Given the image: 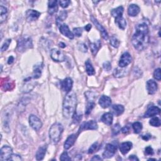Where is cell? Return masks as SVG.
I'll use <instances>...</instances> for the list:
<instances>
[{
	"instance_id": "1",
	"label": "cell",
	"mask_w": 161,
	"mask_h": 161,
	"mask_svg": "<svg viewBox=\"0 0 161 161\" xmlns=\"http://www.w3.org/2000/svg\"><path fill=\"white\" fill-rule=\"evenodd\" d=\"M135 30V33L132 38V44L137 50H143L149 43L148 26L145 23H139L136 25Z\"/></svg>"
},
{
	"instance_id": "2",
	"label": "cell",
	"mask_w": 161,
	"mask_h": 161,
	"mask_svg": "<svg viewBox=\"0 0 161 161\" xmlns=\"http://www.w3.org/2000/svg\"><path fill=\"white\" fill-rule=\"evenodd\" d=\"M77 97L74 93H69L64 98L62 105V113L64 117L70 118L75 114L77 105Z\"/></svg>"
},
{
	"instance_id": "3",
	"label": "cell",
	"mask_w": 161,
	"mask_h": 161,
	"mask_svg": "<svg viewBox=\"0 0 161 161\" xmlns=\"http://www.w3.org/2000/svg\"><path fill=\"white\" fill-rule=\"evenodd\" d=\"M63 126L60 123H56L50 127L49 130V137L53 144H57L61 139L63 132Z\"/></svg>"
},
{
	"instance_id": "4",
	"label": "cell",
	"mask_w": 161,
	"mask_h": 161,
	"mask_svg": "<svg viewBox=\"0 0 161 161\" xmlns=\"http://www.w3.org/2000/svg\"><path fill=\"white\" fill-rule=\"evenodd\" d=\"M32 40L30 37H22L18 40L16 49L19 52H24L28 49H32Z\"/></svg>"
},
{
	"instance_id": "5",
	"label": "cell",
	"mask_w": 161,
	"mask_h": 161,
	"mask_svg": "<svg viewBox=\"0 0 161 161\" xmlns=\"http://www.w3.org/2000/svg\"><path fill=\"white\" fill-rule=\"evenodd\" d=\"M11 108L4 109L2 113V122H3V127L4 130L8 132L10 131V122L11 120Z\"/></svg>"
},
{
	"instance_id": "6",
	"label": "cell",
	"mask_w": 161,
	"mask_h": 161,
	"mask_svg": "<svg viewBox=\"0 0 161 161\" xmlns=\"http://www.w3.org/2000/svg\"><path fill=\"white\" fill-rule=\"evenodd\" d=\"M12 154V148L8 145H4L0 151V159L1 160H10Z\"/></svg>"
},
{
	"instance_id": "7",
	"label": "cell",
	"mask_w": 161,
	"mask_h": 161,
	"mask_svg": "<svg viewBox=\"0 0 161 161\" xmlns=\"http://www.w3.org/2000/svg\"><path fill=\"white\" fill-rule=\"evenodd\" d=\"M50 57L53 61L61 62L65 61V56L63 52L57 49H53L50 52Z\"/></svg>"
},
{
	"instance_id": "8",
	"label": "cell",
	"mask_w": 161,
	"mask_h": 161,
	"mask_svg": "<svg viewBox=\"0 0 161 161\" xmlns=\"http://www.w3.org/2000/svg\"><path fill=\"white\" fill-rule=\"evenodd\" d=\"M29 124L35 131H39L42 127V122L37 116L31 115L29 116Z\"/></svg>"
},
{
	"instance_id": "9",
	"label": "cell",
	"mask_w": 161,
	"mask_h": 161,
	"mask_svg": "<svg viewBox=\"0 0 161 161\" xmlns=\"http://www.w3.org/2000/svg\"><path fill=\"white\" fill-rule=\"evenodd\" d=\"M132 61V58L128 52H125L122 55L120 61H119V66L121 68L127 67Z\"/></svg>"
},
{
	"instance_id": "10",
	"label": "cell",
	"mask_w": 161,
	"mask_h": 161,
	"mask_svg": "<svg viewBox=\"0 0 161 161\" xmlns=\"http://www.w3.org/2000/svg\"><path fill=\"white\" fill-rule=\"evenodd\" d=\"M116 147L114 145L111 144H107L105 151L103 154V157L105 159H109L112 157L113 156H114V155L115 154L116 152Z\"/></svg>"
},
{
	"instance_id": "11",
	"label": "cell",
	"mask_w": 161,
	"mask_h": 161,
	"mask_svg": "<svg viewBox=\"0 0 161 161\" xmlns=\"http://www.w3.org/2000/svg\"><path fill=\"white\" fill-rule=\"evenodd\" d=\"M91 20L92 21V22L93 23V24L95 25L97 28V29L99 31V32L101 34V36L105 39V40H108V33L107 32V31L106 30V29L101 25L100 23L98 22V21L95 19V18L93 16H91Z\"/></svg>"
},
{
	"instance_id": "12",
	"label": "cell",
	"mask_w": 161,
	"mask_h": 161,
	"mask_svg": "<svg viewBox=\"0 0 161 161\" xmlns=\"http://www.w3.org/2000/svg\"><path fill=\"white\" fill-rule=\"evenodd\" d=\"M98 124L94 120H90L89 122L82 123L79 128V133L81 132L82 131L87 130H97L98 129Z\"/></svg>"
},
{
	"instance_id": "13",
	"label": "cell",
	"mask_w": 161,
	"mask_h": 161,
	"mask_svg": "<svg viewBox=\"0 0 161 161\" xmlns=\"http://www.w3.org/2000/svg\"><path fill=\"white\" fill-rule=\"evenodd\" d=\"M41 13L35 10H28L26 12V19L28 22H33L37 20L40 17Z\"/></svg>"
},
{
	"instance_id": "14",
	"label": "cell",
	"mask_w": 161,
	"mask_h": 161,
	"mask_svg": "<svg viewBox=\"0 0 161 161\" xmlns=\"http://www.w3.org/2000/svg\"><path fill=\"white\" fill-rule=\"evenodd\" d=\"M61 86L65 92L69 93L72 89L73 86V81L70 77H67L61 81Z\"/></svg>"
},
{
	"instance_id": "15",
	"label": "cell",
	"mask_w": 161,
	"mask_h": 161,
	"mask_svg": "<svg viewBox=\"0 0 161 161\" xmlns=\"http://www.w3.org/2000/svg\"><path fill=\"white\" fill-rule=\"evenodd\" d=\"M59 30H60V32L63 35H64L65 37H66L71 40L74 39V33L72 32H70L69 27L66 24H65V23L60 25V27H59Z\"/></svg>"
},
{
	"instance_id": "16",
	"label": "cell",
	"mask_w": 161,
	"mask_h": 161,
	"mask_svg": "<svg viewBox=\"0 0 161 161\" xmlns=\"http://www.w3.org/2000/svg\"><path fill=\"white\" fill-rule=\"evenodd\" d=\"M147 90L149 94H154L157 91L158 86L156 81L150 79L147 82Z\"/></svg>"
},
{
	"instance_id": "17",
	"label": "cell",
	"mask_w": 161,
	"mask_h": 161,
	"mask_svg": "<svg viewBox=\"0 0 161 161\" xmlns=\"http://www.w3.org/2000/svg\"><path fill=\"white\" fill-rule=\"evenodd\" d=\"M160 113V110L157 106H151L149 108L144 115V118H150L159 115Z\"/></svg>"
},
{
	"instance_id": "18",
	"label": "cell",
	"mask_w": 161,
	"mask_h": 161,
	"mask_svg": "<svg viewBox=\"0 0 161 161\" xmlns=\"http://www.w3.org/2000/svg\"><path fill=\"white\" fill-rule=\"evenodd\" d=\"M78 134H72L68 137V139L66 140H65V142L64 143V147L65 149L68 150V149L70 148L74 144V143L77 138V135H78Z\"/></svg>"
},
{
	"instance_id": "19",
	"label": "cell",
	"mask_w": 161,
	"mask_h": 161,
	"mask_svg": "<svg viewBox=\"0 0 161 161\" xmlns=\"http://www.w3.org/2000/svg\"><path fill=\"white\" fill-rule=\"evenodd\" d=\"M99 104L103 108H107L111 105V99L109 96L103 95L99 98Z\"/></svg>"
},
{
	"instance_id": "20",
	"label": "cell",
	"mask_w": 161,
	"mask_h": 161,
	"mask_svg": "<svg viewBox=\"0 0 161 161\" xmlns=\"http://www.w3.org/2000/svg\"><path fill=\"white\" fill-rule=\"evenodd\" d=\"M15 83L13 81L10 79H4V81H1V89L4 91H10L13 89L15 87Z\"/></svg>"
},
{
	"instance_id": "21",
	"label": "cell",
	"mask_w": 161,
	"mask_h": 161,
	"mask_svg": "<svg viewBox=\"0 0 161 161\" xmlns=\"http://www.w3.org/2000/svg\"><path fill=\"white\" fill-rule=\"evenodd\" d=\"M58 4L56 0H51L48 2V13L50 15H53L57 12Z\"/></svg>"
},
{
	"instance_id": "22",
	"label": "cell",
	"mask_w": 161,
	"mask_h": 161,
	"mask_svg": "<svg viewBox=\"0 0 161 161\" xmlns=\"http://www.w3.org/2000/svg\"><path fill=\"white\" fill-rule=\"evenodd\" d=\"M132 143L130 142H123L120 145V151L123 155L127 154L132 148Z\"/></svg>"
},
{
	"instance_id": "23",
	"label": "cell",
	"mask_w": 161,
	"mask_h": 161,
	"mask_svg": "<svg viewBox=\"0 0 161 161\" xmlns=\"http://www.w3.org/2000/svg\"><path fill=\"white\" fill-rule=\"evenodd\" d=\"M140 8L138 5L132 4L128 8V14L130 16H135L140 13Z\"/></svg>"
},
{
	"instance_id": "24",
	"label": "cell",
	"mask_w": 161,
	"mask_h": 161,
	"mask_svg": "<svg viewBox=\"0 0 161 161\" xmlns=\"http://www.w3.org/2000/svg\"><path fill=\"white\" fill-rule=\"evenodd\" d=\"M101 120L103 123L107 125H111L113 123V116L112 113H106L105 114L103 115V116H101Z\"/></svg>"
},
{
	"instance_id": "25",
	"label": "cell",
	"mask_w": 161,
	"mask_h": 161,
	"mask_svg": "<svg viewBox=\"0 0 161 161\" xmlns=\"http://www.w3.org/2000/svg\"><path fill=\"white\" fill-rule=\"evenodd\" d=\"M42 68H43L42 64H39L35 65L33 68V77L34 79H39V77H40Z\"/></svg>"
},
{
	"instance_id": "26",
	"label": "cell",
	"mask_w": 161,
	"mask_h": 161,
	"mask_svg": "<svg viewBox=\"0 0 161 161\" xmlns=\"http://www.w3.org/2000/svg\"><path fill=\"white\" fill-rule=\"evenodd\" d=\"M46 151H47L46 145H43V146L40 147L37 151L36 156H36V159L37 160H41L44 159L45 153H46Z\"/></svg>"
},
{
	"instance_id": "27",
	"label": "cell",
	"mask_w": 161,
	"mask_h": 161,
	"mask_svg": "<svg viewBox=\"0 0 161 161\" xmlns=\"http://www.w3.org/2000/svg\"><path fill=\"white\" fill-rule=\"evenodd\" d=\"M101 47V43L99 40H98L96 42H93L90 44V49L94 56L96 54Z\"/></svg>"
},
{
	"instance_id": "28",
	"label": "cell",
	"mask_w": 161,
	"mask_h": 161,
	"mask_svg": "<svg viewBox=\"0 0 161 161\" xmlns=\"http://www.w3.org/2000/svg\"><path fill=\"white\" fill-rule=\"evenodd\" d=\"M115 23H116V24L118 25V27L120 29L123 30H124L125 28H126V27H127V22H126V20H125L124 18H123V16L116 18Z\"/></svg>"
},
{
	"instance_id": "29",
	"label": "cell",
	"mask_w": 161,
	"mask_h": 161,
	"mask_svg": "<svg viewBox=\"0 0 161 161\" xmlns=\"http://www.w3.org/2000/svg\"><path fill=\"white\" fill-rule=\"evenodd\" d=\"M112 110L115 115L120 116L124 112L125 108L121 105H115L112 106Z\"/></svg>"
},
{
	"instance_id": "30",
	"label": "cell",
	"mask_w": 161,
	"mask_h": 161,
	"mask_svg": "<svg viewBox=\"0 0 161 161\" xmlns=\"http://www.w3.org/2000/svg\"><path fill=\"white\" fill-rule=\"evenodd\" d=\"M86 70L88 75L89 76H93L95 74V70L93 66V65L90 61V60H87L85 62Z\"/></svg>"
},
{
	"instance_id": "31",
	"label": "cell",
	"mask_w": 161,
	"mask_h": 161,
	"mask_svg": "<svg viewBox=\"0 0 161 161\" xmlns=\"http://www.w3.org/2000/svg\"><path fill=\"white\" fill-rule=\"evenodd\" d=\"M123 11H124V9L123 7H118L112 10L111 11V14L113 17H115L116 19V18L122 16L123 13Z\"/></svg>"
},
{
	"instance_id": "32",
	"label": "cell",
	"mask_w": 161,
	"mask_h": 161,
	"mask_svg": "<svg viewBox=\"0 0 161 161\" xmlns=\"http://www.w3.org/2000/svg\"><path fill=\"white\" fill-rule=\"evenodd\" d=\"M8 14V11L7 8L4 7L3 6L0 7V23H3L6 19H7Z\"/></svg>"
},
{
	"instance_id": "33",
	"label": "cell",
	"mask_w": 161,
	"mask_h": 161,
	"mask_svg": "<svg viewBox=\"0 0 161 161\" xmlns=\"http://www.w3.org/2000/svg\"><path fill=\"white\" fill-rule=\"evenodd\" d=\"M85 97L86 98L88 102H94V100L96 99L97 95L94 92L87 91L85 93Z\"/></svg>"
},
{
	"instance_id": "34",
	"label": "cell",
	"mask_w": 161,
	"mask_h": 161,
	"mask_svg": "<svg viewBox=\"0 0 161 161\" xmlns=\"http://www.w3.org/2000/svg\"><path fill=\"white\" fill-rule=\"evenodd\" d=\"M132 127L134 130V132L135 134H139L141 132L143 126H142V124L140 122H137L133 123Z\"/></svg>"
},
{
	"instance_id": "35",
	"label": "cell",
	"mask_w": 161,
	"mask_h": 161,
	"mask_svg": "<svg viewBox=\"0 0 161 161\" xmlns=\"http://www.w3.org/2000/svg\"><path fill=\"white\" fill-rule=\"evenodd\" d=\"M149 123L152 127H159L160 126V120L158 117H154L151 119L150 122H149Z\"/></svg>"
},
{
	"instance_id": "36",
	"label": "cell",
	"mask_w": 161,
	"mask_h": 161,
	"mask_svg": "<svg viewBox=\"0 0 161 161\" xmlns=\"http://www.w3.org/2000/svg\"><path fill=\"white\" fill-rule=\"evenodd\" d=\"M110 44L115 48H118L120 45V41L115 36H112L110 39Z\"/></svg>"
},
{
	"instance_id": "37",
	"label": "cell",
	"mask_w": 161,
	"mask_h": 161,
	"mask_svg": "<svg viewBox=\"0 0 161 161\" xmlns=\"http://www.w3.org/2000/svg\"><path fill=\"white\" fill-rule=\"evenodd\" d=\"M94 106H95L94 102H88L86 106V111H85V114L86 115H88L89 113L91 112V111L94 108Z\"/></svg>"
},
{
	"instance_id": "38",
	"label": "cell",
	"mask_w": 161,
	"mask_h": 161,
	"mask_svg": "<svg viewBox=\"0 0 161 161\" xmlns=\"http://www.w3.org/2000/svg\"><path fill=\"white\" fill-rule=\"evenodd\" d=\"M121 131V127L118 123L115 124L112 128V135L113 136L117 135Z\"/></svg>"
},
{
	"instance_id": "39",
	"label": "cell",
	"mask_w": 161,
	"mask_h": 161,
	"mask_svg": "<svg viewBox=\"0 0 161 161\" xmlns=\"http://www.w3.org/2000/svg\"><path fill=\"white\" fill-rule=\"evenodd\" d=\"M11 42V39H7V40L4 41V42L2 45L1 48V50L2 52L6 51L8 49V48L9 47V45H10Z\"/></svg>"
},
{
	"instance_id": "40",
	"label": "cell",
	"mask_w": 161,
	"mask_h": 161,
	"mask_svg": "<svg viewBox=\"0 0 161 161\" xmlns=\"http://www.w3.org/2000/svg\"><path fill=\"white\" fill-rule=\"evenodd\" d=\"M99 147V145L98 144V142H95L91 146V147L89 148L88 150V153L89 154H93L95 151H96L98 150V148Z\"/></svg>"
},
{
	"instance_id": "41",
	"label": "cell",
	"mask_w": 161,
	"mask_h": 161,
	"mask_svg": "<svg viewBox=\"0 0 161 161\" xmlns=\"http://www.w3.org/2000/svg\"><path fill=\"white\" fill-rule=\"evenodd\" d=\"M154 77L155 79L157 81H160L161 79V74H160V69L158 68L155 70L154 73Z\"/></svg>"
},
{
	"instance_id": "42",
	"label": "cell",
	"mask_w": 161,
	"mask_h": 161,
	"mask_svg": "<svg viewBox=\"0 0 161 161\" xmlns=\"http://www.w3.org/2000/svg\"><path fill=\"white\" fill-rule=\"evenodd\" d=\"M125 70H121V69H116L115 70L114 72V75L115 77H123L124 76L125 74Z\"/></svg>"
},
{
	"instance_id": "43",
	"label": "cell",
	"mask_w": 161,
	"mask_h": 161,
	"mask_svg": "<svg viewBox=\"0 0 161 161\" xmlns=\"http://www.w3.org/2000/svg\"><path fill=\"white\" fill-rule=\"evenodd\" d=\"M73 33H74V35H76V37H81L82 33V29L79 27L74 28Z\"/></svg>"
},
{
	"instance_id": "44",
	"label": "cell",
	"mask_w": 161,
	"mask_h": 161,
	"mask_svg": "<svg viewBox=\"0 0 161 161\" xmlns=\"http://www.w3.org/2000/svg\"><path fill=\"white\" fill-rule=\"evenodd\" d=\"M70 1H68V0H61V1H59V4L61 5V7L63 8H68L69 7V5L70 4Z\"/></svg>"
},
{
	"instance_id": "45",
	"label": "cell",
	"mask_w": 161,
	"mask_h": 161,
	"mask_svg": "<svg viewBox=\"0 0 161 161\" xmlns=\"http://www.w3.org/2000/svg\"><path fill=\"white\" fill-rule=\"evenodd\" d=\"M60 160H63V161H65V160H70L71 159L69 156L68 153L67 152H63L61 154V156L60 157Z\"/></svg>"
},
{
	"instance_id": "46",
	"label": "cell",
	"mask_w": 161,
	"mask_h": 161,
	"mask_svg": "<svg viewBox=\"0 0 161 161\" xmlns=\"http://www.w3.org/2000/svg\"><path fill=\"white\" fill-rule=\"evenodd\" d=\"M78 49L80 51H81L82 52H86L88 51L87 46L82 42H81L78 44Z\"/></svg>"
},
{
	"instance_id": "47",
	"label": "cell",
	"mask_w": 161,
	"mask_h": 161,
	"mask_svg": "<svg viewBox=\"0 0 161 161\" xmlns=\"http://www.w3.org/2000/svg\"><path fill=\"white\" fill-rule=\"evenodd\" d=\"M145 154L147 156H152L154 154V150L151 146H148L145 148Z\"/></svg>"
},
{
	"instance_id": "48",
	"label": "cell",
	"mask_w": 161,
	"mask_h": 161,
	"mask_svg": "<svg viewBox=\"0 0 161 161\" xmlns=\"http://www.w3.org/2000/svg\"><path fill=\"white\" fill-rule=\"evenodd\" d=\"M103 67L104 68V69L106 71H109L111 70V63L109 61H106L103 64Z\"/></svg>"
},
{
	"instance_id": "49",
	"label": "cell",
	"mask_w": 161,
	"mask_h": 161,
	"mask_svg": "<svg viewBox=\"0 0 161 161\" xmlns=\"http://www.w3.org/2000/svg\"><path fill=\"white\" fill-rule=\"evenodd\" d=\"M22 158L20 156L17 154H12L10 160H22Z\"/></svg>"
},
{
	"instance_id": "50",
	"label": "cell",
	"mask_w": 161,
	"mask_h": 161,
	"mask_svg": "<svg viewBox=\"0 0 161 161\" xmlns=\"http://www.w3.org/2000/svg\"><path fill=\"white\" fill-rule=\"evenodd\" d=\"M130 131V127L128 126H125L122 129V132L123 134H127Z\"/></svg>"
},
{
	"instance_id": "51",
	"label": "cell",
	"mask_w": 161,
	"mask_h": 161,
	"mask_svg": "<svg viewBox=\"0 0 161 161\" xmlns=\"http://www.w3.org/2000/svg\"><path fill=\"white\" fill-rule=\"evenodd\" d=\"M151 135H143L142 136V139H144V140H145V141H147V140H148L149 139H151Z\"/></svg>"
},
{
	"instance_id": "52",
	"label": "cell",
	"mask_w": 161,
	"mask_h": 161,
	"mask_svg": "<svg viewBox=\"0 0 161 161\" xmlns=\"http://www.w3.org/2000/svg\"><path fill=\"white\" fill-rule=\"evenodd\" d=\"M128 159L130 160H134V161H136V160H139V159L137 158L135 156H134V155H132V156H130L129 157H128Z\"/></svg>"
},
{
	"instance_id": "53",
	"label": "cell",
	"mask_w": 161,
	"mask_h": 161,
	"mask_svg": "<svg viewBox=\"0 0 161 161\" xmlns=\"http://www.w3.org/2000/svg\"><path fill=\"white\" fill-rule=\"evenodd\" d=\"M13 61H14V57L13 56H10L9 58H8V64H11L13 62Z\"/></svg>"
},
{
	"instance_id": "54",
	"label": "cell",
	"mask_w": 161,
	"mask_h": 161,
	"mask_svg": "<svg viewBox=\"0 0 161 161\" xmlns=\"http://www.w3.org/2000/svg\"><path fill=\"white\" fill-rule=\"evenodd\" d=\"M91 160H102L103 159H101L99 156H95L91 159Z\"/></svg>"
},
{
	"instance_id": "55",
	"label": "cell",
	"mask_w": 161,
	"mask_h": 161,
	"mask_svg": "<svg viewBox=\"0 0 161 161\" xmlns=\"http://www.w3.org/2000/svg\"><path fill=\"white\" fill-rule=\"evenodd\" d=\"M91 28H92L91 25H90V24H88V25L85 27V30H86L87 32H89V31L91 29Z\"/></svg>"
},
{
	"instance_id": "56",
	"label": "cell",
	"mask_w": 161,
	"mask_h": 161,
	"mask_svg": "<svg viewBox=\"0 0 161 161\" xmlns=\"http://www.w3.org/2000/svg\"><path fill=\"white\" fill-rule=\"evenodd\" d=\"M59 46H60V47H61V48H65V44L63 42H61V43H59Z\"/></svg>"
}]
</instances>
